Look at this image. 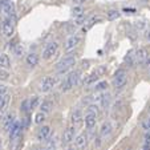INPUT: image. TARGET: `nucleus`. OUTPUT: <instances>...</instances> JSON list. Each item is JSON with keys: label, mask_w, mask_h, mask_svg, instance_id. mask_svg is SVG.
Returning a JSON list of instances; mask_svg holds the SVG:
<instances>
[{"label": "nucleus", "mask_w": 150, "mask_h": 150, "mask_svg": "<svg viewBox=\"0 0 150 150\" xmlns=\"http://www.w3.org/2000/svg\"><path fill=\"white\" fill-rule=\"evenodd\" d=\"M74 62H76V59H74V56H67L64 57V59H61L59 62H57V71L60 72V73H64V72H67L69 68H72V67L74 65Z\"/></svg>", "instance_id": "1"}, {"label": "nucleus", "mask_w": 150, "mask_h": 150, "mask_svg": "<svg viewBox=\"0 0 150 150\" xmlns=\"http://www.w3.org/2000/svg\"><path fill=\"white\" fill-rule=\"evenodd\" d=\"M56 79L54 77H45V79H42L41 82H40V92H42V93H47V92H49L51 89H53V86L56 85Z\"/></svg>", "instance_id": "2"}, {"label": "nucleus", "mask_w": 150, "mask_h": 150, "mask_svg": "<svg viewBox=\"0 0 150 150\" xmlns=\"http://www.w3.org/2000/svg\"><path fill=\"white\" fill-rule=\"evenodd\" d=\"M126 81H127L126 72H125L124 69L117 71L116 76H114V85H116V88H122V86H125Z\"/></svg>", "instance_id": "3"}, {"label": "nucleus", "mask_w": 150, "mask_h": 150, "mask_svg": "<svg viewBox=\"0 0 150 150\" xmlns=\"http://www.w3.org/2000/svg\"><path fill=\"white\" fill-rule=\"evenodd\" d=\"M57 48H59V44L57 42H49L48 45L45 47V49H44V52H42V57L44 59H51V57H53L54 54H56L57 52Z\"/></svg>", "instance_id": "4"}, {"label": "nucleus", "mask_w": 150, "mask_h": 150, "mask_svg": "<svg viewBox=\"0 0 150 150\" xmlns=\"http://www.w3.org/2000/svg\"><path fill=\"white\" fill-rule=\"evenodd\" d=\"M20 133H21V124L15 121V124L12 125L11 130H9V139L11 141H17L20 138Z\"/></svg>", "instance_id": "5"}, {"label": "nucleus", "mask_w": 150, "mask_h": 150, "mask_svg": "<svg viewBox=\"0 0 150 150\" xmlns=\"http://www.w3.org/2000/svg\"><path fill=\"white\" fill-rule=\"evenodd\" d=\"M15 32V27H13V23L11 20H4L3 21V25H1V33L7 37H11Z\"/></svg>", "instance_id": "6"}, {"label": "nucleus", "mask_w": 150, "mask_h": 150, "mask_svg": "<svg viewBox=\"0 0 150 150\" xmlns=\"http://www.w3.org/2000/svg\"><path fill=\"white\" fill-rule=\"evenodd\" d=\"M74 133H76L74 126H69L68 129L64 132V134H62V144L68 145L69 142L73 141V139H74Z\"/></svg>", "instance_id": "7"}, {"label": "nucleus", "mask_w": 150, "mask_h": 150, "mask_svg": "<svg viewBox=\"0 0 150 150\" xmlns=\"http://www.w3.org/2000/svg\"><path fill=\"white\" fill-rule=\"evenodd\" d=\"M79 42H80V37L79 36H71L68 37V40L65 41V45H64V48H65V51H72V49H74L77 45H79Z\"/></svg>", "instance_id": "8"}, {"label": "nucleus", "mask_w": 150, "mask_h": 150, "mask_svg": "<svg viewBox=\"0 0 150 150\" xmlns=\"http://www.w3.org/2000/svg\"><path fill=\"white\" fill-rule=\"evenodd\" d=\"M49 136H51V126H47V125L39 129V132H37V139H40V141L48 139Z\"/></svg>", "instance_id": "9"}, {"label": "nucleus", "mask_w": 150, "mask_h": 150, "mask_svg": "<svg viewBox=\"0 0 150 150\" xmlns=\"http://www.w3.org/2000/svg\"><path fill=\"white\" fill-rule=\"evenodd\" d=\"M147 57H149V56H147V51H146V49H144V48L136 51V54H134V60H136V62H138V64L145 62Z\"/></svg>", "instance_id": "10"}, {"label": "nucleus", "mask_w": 150, "mask_h": 150, "mask_svg": "<svg viewBox=\"0 0 150 150\" xmlns=\"http://www.w3.org/2000/svg\"><path fill=\"white\" fill-rule=\"evenodd\" d=\"M13 124H15V114H13V113H8V114L6 116V118H4V122H3L4 130H6V132H9Z\"/></svg>", "instance_id": "11"}, {"label": "nucleus", "mask_w": 150, "mask_h": 150, "mask_svg": "<svg viewBox=\"0 0 150 150\" xmlns=\"http://www.w3.org/2000/svg\"><path fill=\"white\" fill-rule=\"evenodd\" d=\"M86 134H84V133H81V134H79V136L74 138V145H76V147L77 149H84L85 146H86Z\"/></svg>", "instance_id": "12"}, {"label": "nucleus", "mask_w": 150, "mask_h": 150, "mask_svg": "<svg viewBox=\"0 0 150 150\" xmlns=\"http://www.w3.org/2000/svg\"><path fill=\"white\" fill-rule=\"evenodd\" d=\"M85 126L88 129H93L96 126V122H97V118H96V114H92V113H88L85 116Z\"/></svg>", "instance_id": "13"}, {"label": "nucleus", "mask_w": 150, "mask_h": 150, "mask_svg": "<svg viewBox=\"0 0 150 150\" xmlns=\"http://www.w3.org/2000/svg\"><path fill=\"white\" fill-rule=\"evenodd\" d=\"M67 81H68V84L71 85V88H73V86H76L77 82H79L80 80V72H72V73H69V76L67 77Z\"/></svg>", "instance_id": "14"}, {"label": "nucleus", "mask_w": 150, "mask_h": 150, "mask_svg": "<svg viewBox=\"0 0 150 150\" xmlns=\"http://www.w3.org/2000/svg\"><path fill=\"white\" fill-rule=\"evenodd\" d=\"M52 109H53V102L49 101V100H45V101H42L41 104H40V112H42V113H49V112H52Z\"/></svg>", "instance_id": "15"}, {"label": "nucleus", "mask_w": 150, "mask_h": 150, "mask_svg": "<svg viewBox=\"0 0 150 150\" xmlns=\"http://www.w3.org/2000/svg\"><path fill=\"white\" fill-rule=\"evenodd\" d=\"M37 64H39V56L36 53H29L27 56V65H29L31 68H35Z\"/></svg>", "instance_id": "16"}, {"label": "nucleus", "mask_w": 150, "mask_h": 150, "mask_svg": "<svg viewBox=\"0 0 150 150\" xmlns=\"http://www.w3.org/2000/svg\"><path fill=\"white\" fill-rule=\"evenodd\" d=\"M102 72H104V68H101L98 72H94V73H92L91 76L86 77V80L84 81V84L91 85V84H93V82H96L97 80H98V77H100V73H102Z\"/></svg>", "instance_id": "17"}, {"label": "nucleus", "mask_w": 150, "mask_h": 150, "mask_svg": "<svg viewBox=\"0 0 150 150\" xmlns=\"http://www.w3.org/2000/svg\"><path fill=\"white\" fill-rule=\"evenodd\" d=\"M82 112L80 110V109H77V110L73 112V114H72V122H73V125L76 126V125H80L82 122Z\"/></svg>", "instance_id": "18"}, {"label": "nucleus", "mask_w": 150, "mask_h": 150, "mask_svg": "<svg viewBox=\"0 0 150 150\" xmlns=\"http://www.w3.org/2000/svg\"><path fill=\"white\" fill-rule=\"evenodd\" d=\"M9 67H11V61H9L8 54H6V53L0 54V68L1 69H8Z\"/></svg>", "instance_id": "19"}, {"label": "nucleus", "mask_w": 150, "mask_h": 150, "mask_svg": "<svg viewBox=\"0 0 150 150\" xmlns=\"http://www.w3.org/2000/svg\"><path fill=\"white\" fill-rule=\"evenodd\" d=\"M97 21H100V17H98V16H93V17H91V19H89L88 21L85 23V25L82 27V31H84V32H88L89 29H91L92 27H93L94 24L97 23Z\"/></svg>", "instance_id": "20"}, {"label": "nucleus", "mask_w": 150, "mask_h": 150, "mask_svg": "<svg viewBox=\"0 0 150 150\" xmlns=\"http://www.w3.org/2000/svg\"><path fill=\"white\" fill-rule=\"evenodd\" d=\"M110 133H112V125L109 124V122H105V124L101 126L100 134H101V137H106V136H109Z\"/></svg>", "instance_id": "21"}, {"label": "nucleus", "mask_w": 150, "mask_h": 150, "mask_svg": "<svg viewBox=\"0 0 150 150\" xmlns=\"http://www.w3.org/2000/svg\"><path fill=\"white\" fill-rule=\"evenodd\" d=\"M8 101H9V96H8V94H4V96L0 97V110H1V112L6 110Z\"/></svg>", "instance_id": "22"}, {"label": "nucleus", "mask_w": 150, "mask_h": 150, "mask_svg": "<svg viewBox=\"0 0 150 150\" xmlns=\"http://www.w3.org/2000/svg\"><path fill=\"white\" fill-rule=\"evenodd\" d=\"M98 100L101 101L102 106H104V108H106V106L109 105V101H110V96H109L108 93H106V94H101V96L98 97Z\"/></svg>", "instance_id": "23"}, {"label": "nucleus", "mask_w": 150, "mask_h": 150, "mask_svg": "<svg viewBox=\"0 0 150 150\" xmlns=\"http://www.w3.org/2000/svg\"><path fill=\"white\" fill-rule=\"evenodd\" d=\"M44 120H45V113H42V112H39V113H36L35 114V124H37V125H40V124H42L44 122Z\"/></svg>", "instance_id": "24"}, {"label": "nucleus", "mask_w": 150, "mask_h": 150, "mask_svg": "<svg viewBox=\"0 0 150 150\" xmlns=\"http://www.w3.org/2000/svg\"><path fill=\"white\" fill-rule=\"evenodd\" d=\"M72 12H73L74 19H77V17H81V16H84V15H85V11H84V8H82V7H74Z\"/></svg>", "instance_id": "25"}, {"label": "nucleus", "mask_w": 150, "mask_h": 150, "mask_svg": "<svg viewBox=\"0 0 150 150\" xmlns=\"http://www.w3.org/2000/svg\"><path fill=\"white\" fill-rule=\"evenodd\" d=\"M108 20H116V19H118L120 17V12L118 11H116V9H110V11H108Z\"/></svg>", "instance_id": "26"}, {"label": "nucleus", "mask_w": 150, "mask_h": 150, "mask_svg": "<svg viewBox=\"0 0 150 150\" xmlns=\"http://www.w3.org/2000/svg\"><path fill=\"white\" fill-rule=\"evenodd\" d=\"M125 61L127 62V65H130V67H133L134 64H136V60H134L133 52H129V53H127V56L125 57Z\"/></svg>", "instance_id": "27"}, {"label": "nucleus", "mask_w": 150, "mask_h": 150, "mask_svg": "<svg viewBox=\"0 0 150 150\" xmlns=\"http://www.w3.org/2000/svg\"><path fill=\"white\" fill-rule=\"evenodd\" d=\"M106 88H108V82H106V81H100L98 84L96 85V92L106 91Z\"/></svg>", "instance_id": "28"}, {"label": "nucleus", "mask_w": 150, "mask_h": 150, "mask_svg": "<svg viewBox=\"0 0 150 150\" xmlns=\"http://www.w3.org/2000/svg\"><path fill=\"white\" fill-rule=\"evenodd\" d=\"M69 89H71V85L68 84V81H67V80L61 81V84H60V91L61 92H68Z\"/></svg>", "instance_id": "29"}, {"label": "nucleus", "mask_w": 150, "mask_h": 150, "mask_svg": "<svg viewBox=\"0 0 150 150\" xmlns=\"http://www.w3.org/2000/svg\"><path fill=\"white\" fill-rule=\"evenodd\" d=\"M39 104V97H33L32 100H29V109H33Z\"/></svg>", "instance_id": "30"}, {"label": "nucleus", "mask_w": 150, "mask_h": 150, "mask_svg": "<svg viewBox=\"0 0 150 150\" xmlns=\"http://www.w3.org/2000/svg\"><path fill=\"white\" fill-rule=\"evenodd\" d=\"M88 113H92V114H96L98 113V106L97 105H89V108H88Z\"/></svg>", "instance_id": "31"}, {"label": "nucleus", "mask_w": 150, "mask_h": 150, "mask_svg": "<svg viewBox=\"0 0 150 150\" xmlns=\"http://www.w3.org/2000/svg\"><path fill=\"white\" fill-rule=\"evenodd\" d=\"M44 150H56V141H54V139L49 141V144L47 145V147Z\"/></svg>", "instance_id": "32"}, {"label": "nucleus", "mask_w": 150, "mask_h": 150, "mask_svg": "<svg viewBox=\"0 0 150 150\" xmlns=\"http://www.w3.org/2000/svg\"><path fill=\"white\" fill-rule=\"evenodd\" d=\"M23 52H24V49H23V47L20 45H16V48H15V54H16V56H21V54H23Z\"/></svg>", "instance_id": "33"}, {"label": "nucleus", "mask_w": 150, "mask_h": 150, "mask_svg": "<svg viewBox=\"0 0 150 150\" xmlns=\"http://www.w3.org/2000/svg\"><path fill=\"white\" fill-rule=\"evenodd\" d=\"M0 79H1V80H7V79H8V72L3 71L1 68H0Z\"/></svg>", "instance_id": "34"}, {"label": "nucleus", "mask_w": 150, "mask_h": 150, "mask_svg": "<svg viewBox=\"0 0 150 150\" xmlns=\"http://www.w3.org/2000/svg\"><path fill=\"white\" fill-rule=\"evenodd\" d=\"M28 104H29V101H28V100H25V101L23 102V105H21V110H23V112H28L29 110Z\"/></svg>", "instance_id": "35"}, {"label": "nucleus", "mask_w": 150, "mask_h": 150, "mask_svg": "<svg viewBox=\"0 0 150 150\" xmlns=\"http://www.w3.org/2000/svg\"><path fill=\"white\" fill-rule=\"evenodd\" d=\"M7 94V86L6 85H0V97Z\"/></svg>", "instance_id": "36"}, {"label": "nucleus", "mask_w": 150, "mask_h": 150, "mask_svg": "<svg viewBox=\"0 0 150 150\" xmlns=\"http://www.w3.org/2000/svg\"><path fill=\"white\" fill-rule=\"evenodd\" d=\"M144 127H145V129H146V130H149V132H150V117L146 120V121H145Z\"/></svg>", "instance_id": "37"}, {"label": "nucleus", "mask_w": 150, "mask_h": 150, "mask_svg": "<svg viewBox=\"0 0 150 150\" xmlns=\"http://www.w3.org/2000/svg\"><path fill=\"white\" fill-rule=\"evenodd\" d=\"M136 28L137 29H144L145 28V24L142 23V21H137V23H136Z\"/></svg>", "instance_id": "38"}, {"label": "nucleus", "mask_w": 150, "mask_h": 150, "mask_svg": "<svg viewBox=\"0 0 150 150\" xmlns=\"http://www.w3.org/2000/svg\"><path fill=\"white\" fill-rule=\"evenodd\" d=\"M145 65H146V68L150 71V57H147L146 61H145Z\"/></svg>", "instance_id": "39"}, {"label": "nucleus", "mask_w": 150, "mask_h": 150, "mask_svg": "<svg viewBox=\"0 0 150 150\" xmlns=\"http://www.w3.org/2000/svg\"><path fill=\"white\" fill-rule=\"evenodd\" d=\"M145 37H146V39L150 41V29H147V31L145 32Z\"/></svg>", "instance_id": "40"}, {"label": "nucleus", "mask_w": 150, "mask_h": 150, "mask_svg": "<svg viewBox=\"0 0 150 150\" xmlns=\"http://www.w3.org/2000/svg\"><path fill=\"white\" fill-rule=\"evenodd\" d=\"M76 4H82V3H85V1H88V0H73Z\"/></svg>", "instance_id": "41"}, {"label": "nucleus", "mask_w": 150, "mask_h": 150, "mask_svg": "<svg viewBox=\"0 0 150 150\" xmlns=\"http://www.w3.org/2000/svg\"><path fill=\"white\" fill-rule=\"evenodd\" d=\"M144 150H150V144H144Z\"/></svg>", "instance_id": "42"}, {"label": "nucleus", "mask_w": 150, "mask_h": 150, "mask_svg": "<svg viewBox=\"0 0 150 150\" xmlns=\"http://www.w3.org/2000/svg\"><path fill=\"white\" fill-rule=\"evenodd\" d=\"M0 147H1V138H0Z\"/></svg>", "instance_id": "43"}, {"label": "nucleus", "mask_w": 150, "mask_h": 150, "mask_svg": "<svg viewBox=\"0 0 150 150\" xmlns=\"http://www.w3.org/2000/svg\"><path fill=\"white\" fill-rule=\"evenodd\" d=\"M0 122H1V116H0Z\"/></svg>", "instance_id": "44"}, {"label": "nucleus", "mask_w": 150, "mask_h": 150, "mask_svg": "<svg viewBox=\"0 0 150 150\" xmlns=\"http://www.w3.org/2000/svg\"><path fill=\"white\" fill-rule=\"evenodd\" d=\"M37 150H44V149H37Z\"/></svg>", "instance_id": "45"}, {"label": "nucleus", "mask_w": 150, "mask_h": 150, "mask_svg": "<svg viewBox=\"0 0 150 150\" xmlns=\"http://www.w3.org/2000/svg\"><path fill=\"white\" fill-rule=\"evenodd\" d=\"M149 77H150V71H149Z\"/></svg>", "instance_id": "46"}, {"label": "nucleus", "mask_w": 150, "mask_h": 150, "mask_svg": "<svg viewBox=\"0 0 150 150\" xmlns=\"http://www.w3.org/2000/svg\"><path fill=\"white\" fill-rule=\"evenodd\" d=\"M0 11H1V8H0Z\"/></svg>", "instance_id": "47"}]
</instances>
